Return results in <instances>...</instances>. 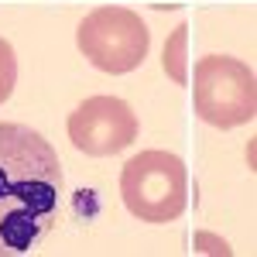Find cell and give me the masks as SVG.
Returning a JSON list of instances; mask_svg holds the SVG:
<instances>
[{"mask_svg":"<svg viewBox=\"0 0 257 257\" xmlns=\"http://www.w3.org/2000/svg\"><path fill=\"white\" fill-rule=\"evenodd\" d=\"M120 196L131 216L144 223H172L189 202L185 161L172 151H141L120 172Z\"/></svg>","mask_w":257,"mask_h":257,"instance_id":"obj_2","label":"cell"},{"mask_svg":"<svg viewBox=\"0 0 257 257\" xmlns=\"http://www.w3.org/2000/svg\"><path fill=\"white\" fill-rule=\"evenodd\" d=\"M69 141L89 158L120 155L138 141V113L117 96H89L69 117Z\"/></svg>","mask_w":257,"mask_h":257,"instance_id":"obj_5","label":"cell"},{"mask_svg":"<svg viewBox=\"0 0 257 257\" xmlns=\"http://www.w3.org/2000/svg\"><path fill=\"white\" fill-rule=\"evenodd\" d=\"M185 41H189V28H178L175 35L168 38V45H165V55H161V65H165V72L172 76L175 82H182L185 86Z\"/></svg>","mask_w":257,"mask_h":257,"instance_id":"obj_6","label":"cell"},{"mask_svg":"<svg viewBox=\"0 0 257 257\" xmlns=\"http://www.w3.org/2000/svg\"><path fill=\"white\" fill-rule=\"evenodd\" d=\"M192 103L199 120L219 131L250 123L257 113L254 69L230 55H202L192 76Z\"/></svg>","mask_w":257,"mask_h":257,"instance_id":"obj_3","label":"cell"},{"mask_svg":"<svg viewBox=\"0 0 257 257\" xmlns=\"http://www.w3.org/2000/svg\"><path fill=\"white\" fill-rule=\"evenodd\" d=\"M62 185L55 148L24 123H0V257L28 254L52 233Z\"/></svg>","mask_w":257,"mask_h":257,"instance_id":"obj_1","label":"cell"},{"mask_svg":"<svg viewBox=\"0 0 257 257\" xmlns=\"http://www.w3.org/2000/svg\"><path fill=\"white\" fill-rule=\"evenodd\" d=\"M14 82H18V55H14L11 41L0 38V103L14 93Z\"/></svg>","mask_w":257,"mask_h":257,"instance_id":"obj_7","label":"cell"},{"mask_svg":"<svg viewBox=\"0 0 257 257\" xmlns=\"http://www.w3.org/2000/svg\"><path fill=\"white\" fill-rule=\"evenodd\" d=\"M148 24L131 7H99L76 31V45L89 65L110 76L134 72L148 55Z\"/></svg>","mask_w":257,"mask_h":257,"instance_id":"obj_4","label":"cell"}]
</instances>
